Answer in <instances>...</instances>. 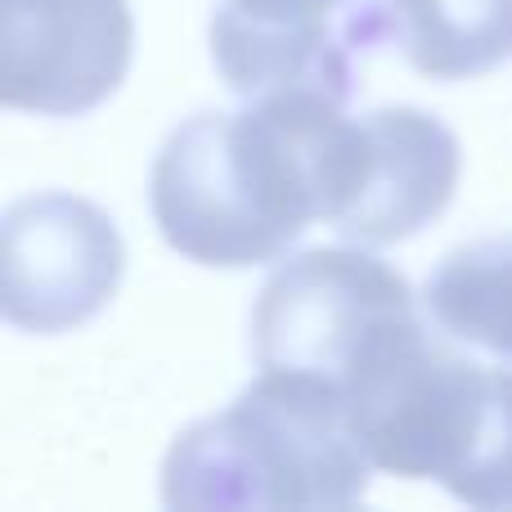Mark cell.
Here are the masks:
<instances>
[{
  "instance_id": "6da1fadb",
  "label": "cell",
  "mask_w": 512,
  "mask_h": 512,
  "mask_svg": "<svg viewBox=\"0 0 512 512\" xmlns=\"http://www.w3.org/2000/svg\"><path fill=\"white\" fill-rule=\"evenodd\" d=\"M346 99L283 90L239 113H198L162 140L149 176L153 225L212 270L279 261L315 221H333L351 176Z\"/></svg>"
},
{
  "instance_id": "7a4b0ae2",
  "label": "cell",
  "mask_w": 512,
  "mask_h": 512,
  "mask_svg": "<svg viewBox=\"0 0 512 512\" xmlns=\"http://www.w3.org/2000/svg\"><path fill=\"white\" fill-rule=\"evenodd\" d=\"M369 454L324 378L261 369L230 409L185 427L162 459L167 508H351L369 495Z\"/></svg>"
},
{
  "instance_id": "3957f363",
  "label": "cell",
  "mask_w": 512,
  "mask_h": 512,
  "mask_svg": "<svg viewBox=\"0 0 512 512\" xmlns=\"http://www.w3.org/2000/svg\"><path fill=\"white\" fill-rule=\"evenodd\" d=\"M445 342L423 328L369 364L342 391L351 427L378 472L436 481L472 508H512V369Z\"/></svg>"
},
{
  "instance_id": "277c9868",
  "label": "cell",
  "mask_w": 512,
  "mask_h": 512,
  "mask_svg": "<svg viewBox=\"0 0 512 512\" xmlns=\"http://www.w3.org/2000/svg\"><path fill=\"white\" fill-rule=\"evenodd\" d=\"M423 328L409 279L364 243L310 248L265 279L252 306V360L256 369L310 373L346 391Z\"/></svg>"
},
{
  "instance_id": "5b68a950",
  "label": "cell",
  "mask_w": 512,
  "mask_h": 512,
  "mask_svg": "<svg viewBox=\"0 0 512 512\" xmlns=\"http://www.w3.org/2000/svg\"><path fill=\"white\" fill-rule=\"evenodd\" d=\"M126 248L90 198L27 194L0 221V310L14 328L54 337L95 319L117 297Z\"/></svg>"
},
{
  "instance_id": "8992f818",
  "label": "cell",
  "mask_w": 512,
  "mask_h": 512,
  "mask_svg": "<svg viewBox=\"0 0 512 512\" xmlns=\"http://www.w3.org/2000/svg\"><path fill=\"white\" fill-rule=\"evenodd\" d=\"M126 0H0V99L36 117H86L126 81Z\"/></svg>"
},
{
  "instance_id": "52a82bcc",
  "label": "cell",
  "mask_w": 512,
  "mask_h": 512,
  "mask_svg": "<svg viewBox=\"0 0 512 512\" xmlns=\"http://www.w3.org/2000/svg\"><path fill=\"white\" fill-rule=\"evenodd\" d=\"M463 153L454 131L423 108H373L355 117V158L333 230L364 248L414 239L450 207Z\"/></svg>"
},
{
  "instance_id": "ba28073f",
  "label": "cell",
  "mask_w": 512,
  "mask_h": 512,
  "mask_svg": "<svg viewBox=\"0 0 512 512\" xmlns=\"http://www.w3.org/2000/svg\"><path fill=\"white\" fill-rule=\"evenodd\" d=\"M373 41L378 32L360 23H270L239 14L225 0L212 14L216 72L239 99L283 95V90L351 99L355 54Z\"/></svg>"
},
{
  "instance_id": "9c48e42d",
  "label": "cell",
  "mask_w": 512,
  "mask_h": 512,
  "mask_svg": "<svg viewBox=\"0 0 512 512\" xmlns=\"http://www.w3.org/2000/svg\"><path fill=\"white\" fill-rule=\"evenodd\" d=\"M378 9L382 32L432 81H468L512 59V0H378Z\"/></svg>"
},
{
  "instance_id": "30bf717a",
  "label": "cell",
  "mask_w": 512,
  "mask_h": 512,
  "mask_svg": "<svg viewBox=\"0 0 512 512\" xmlns=\"http://www.w3.org/2000/svg\"><path fill=\"white\" fill-rule=\"evenodd\" d=\"M423 310L441 337L512 360V234L445 252L423 283Z\"/></svg>"
},
{
  "instance_id": "8fae6325",
  "label": "cell",
  "mask_w": 512,
  "mask_h": 512,
  "mask_svg": "<svg viewBox=\"0 0 512 512\" xmlns=\"http://www.w3.org/2000/svg\"><path fill=\"white\" fill-rule=\"evenodd\" d=\"M225 5L270 23H360L387 36L378 0H225Z\"/></svg>"
}]
</instances>
